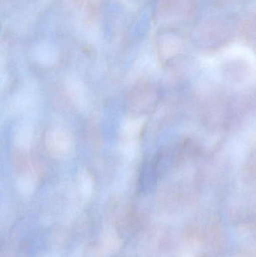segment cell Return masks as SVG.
Listing matches in <instances>:
<instances>
[{"instance_id":"obj_1","label":"cell","mask_w":256,"mask_h":257,"mask_svg":"<svg viewBox=\"0 0 256 257\" xmlns=\"http://www.w3.org/2000/svg\"><path fill=\"white\" fill-rule=\"evenodd\" d=\"M72 143L70 133L60 126L50 128L45 135V147L54 158L66 157L70 153Z\"/></svg>"},{"instance_id":"obj_2","label":"cell","mask_w":256,"mask_h":257,"mask_svg":"<svg viewBox=\"0 0 256 257\" xmlns=\"http://www.w3.org/2000/svg\"><path fill=\"white\" fill-rule=\"evenodd\" d=\"M36 96L31 87H24L14 95L9 103V112L18 115L30 109L36 102Z\"/></svg>"},{"instance_id":"obj_3","label":"cell","mask_w":256,"mask_h":257,"mask_svg":"<svg viewBox=\"0 0 256 257\" xmlns=\"http://www.w3.org/2000/svg\"><path fill=\"white\" fill-rule=\"evenodd\" d=\"M34 138V126L30 122L20 123L14 132L15 145L23 151L30 149Z\"/></svg>"},{"instance_id":"obj_4","label":"cell","mask_w":256,"mask_h":257,"mask_svg":"<svg viewBox=\"0 0 256 257\" xmlns=\"http://www.w3.org/2000/svg\"><path fill=\"white\" fill-rule=\"evenodd\" d=\"M65 88L72 103L78 108L84 103V89L82 83L75 76H68L65 80Z\"/></svg>"},{"instance_id":"obj_5","label":"cell","mask_w":256,"mask_h":257,"mask_svg":"<svg viewBox=\"0 0 256 257\" xmlns=\"http://www.w3.org/2000/svg\"><path fill=\"white\" fill-rule=\"evenodd\" d=\"M35 57L36 61L43 66H51L57 63L58 54L54 48L50 46L39 47L36 50Z\"/></svg>"},{"instance_id":"obj_6","label":"cell","mask_w":256,"mask_h":257,"mask_svg":"<svg viewBox=\"0 0 256 257\" xmlns=\"http://www.w3.org/2000/svg\"><path fill=\"white\" fill-rule=\"evenodd\" d=\"M36 180L31 173H26L20 176L17 181L18 192L24 196H30L35 191Z\"/></svg>"},{"instance_id":"obj_7","label":"cell","mask_w":256,"mask_h":257,"mask_svg":"<svg viewBox=\"0 0 256 257\" xmlns=\"http://www.w3.org/2000/svg\"><path fill=\"white\" fill-rule=\"evenodd\" d=\"M78 183L83 194H88L90 190V181L89 177L86 174H81L78 178Z\"/></svg>"},{"instance_id":"obj_8","label":"cell","mask_w":256,"mask_h":257,"mask_svg":"<svg viewBox=\"0 0 256 257\" xmlns=\"http://www.w3.org/2000/svg\"><path fill=\"white\" fill-rule=\"evenodd\" d=\"M225 1H226V0H215L216 4L218 5L222 4V3H225Z\"/></svg>"},{"instance_id":"obj_9","label":"cell","mask_w":256,"mask_h":257,"mask_svg":"<svg viewBox=\"0 0 256 257\" xmlns=\"http://www.w3.org/2000/svg\"><path fill=\"white\" fill-rule=\"evenodd\" d=\"M50 257H55V256H50Z\"/></svg>"},{"instance_id":"obj_10","label":"cell","mask_w":256,"mask_h":257,"mask_svg":"<svg viewBox=\"0 0 256 257\" xmlns=\"http://www.w3.org/2000/svg\"><path fill=\"white\" fill-rule=\"evenodd\" d=\"M203 257H207V256H203Z\"/></svg>"}]
</instances>
